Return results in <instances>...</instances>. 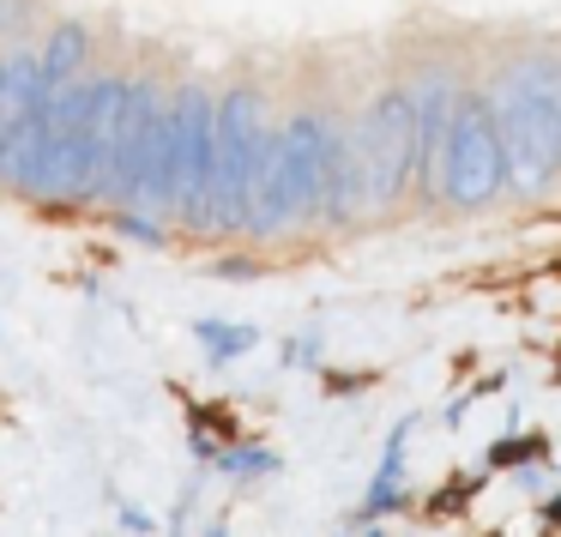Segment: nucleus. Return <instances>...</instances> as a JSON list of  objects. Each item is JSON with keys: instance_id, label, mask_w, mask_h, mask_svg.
Returning <instances> with one entry per match:
<instances>
[{"instance_id": "f8f14e48", "label": "nucleus", "mask_w": 561, "mask_h": 537, "mask_svg": "<svg viewBox=\"0 0 561 537\" xmlns=\"http://www.w3.org/2000/svg\"><path fill=\"white\" fill-rule=\"evenodd\" d=\"M206 465H218L224 477H236V483H254V477H278V453L272 447H218Z\"/></svg>"}, {"instance_id": "20e7f679", "label": "nucleus", "mask_w": 561, "mask_h": 537, "mask_svg": "<svg viewBox=\"0 0 561 537\" xmlns=\"http://www.w3.org/2000/svg\"><path fill=\"white\" fill-rule=\"evenodd\" d=\"M25 199L49 212L91 206V79L43 91V158Z\"/></svg>"}, {"instance_id": "2eb2a0df", "label": "nucleus", "mask_w": 561, "mask_h": 537, "mask_svg": "<svg viewBox=\"0 0 561 537\" xmlns=\"http://www.w3.org/2000/svg\"><path fill=\"white\" fill-rule=\"evenodd\" d=\"M320 356H327V344H320V332H296V339L284 344V363H290V368H314Z\"/></svg>"}, {"instance_id": "ddd939ff", "label": "nucleus", "mask_w": 561, "mask_h": 537, "mask_svg": "<svg viewBox=\"0 0 561 537\" xmlns=\"http://www.w3.org/2000/svg\"><path fill=\"white\" fill-rule=\"evenodd\" d=\"M115 236L134 242V248H170L163 218H151V212H139V206H115Z\"/></svg>"}, {"instance_id": "f3484780", "label": "nucleus", "mask_w": 561, "mask_h": 537, "mask_svg": "<svg viewBox=\"0 0 561 537\" xmlns=\"http://www.w3.org/2000/svg\"><path fill=\"white\" fill-rule=\"evenodd\" d=\"M519 453H543V441H501V447L489 453V459H495V465H507V459H519Z\"/></svg>"}, {"instance_id": "f03ea898", "label": "nucleus", "mask_w": 561, "mask_h": 537, "mask_svg": "<svg viewBox=\"0 0 561 537\" xmlns=\"http://www.w3.org/2000/svg\"><path fill=\"white\" fill-rule=\"evenodd\" d=\"M266 127V98L254 85H230L211 115V163H206V199H199V236H242L248 206V163L254 139Z\"/></svg>"}, {"instance_id": "a211bd4d", "label": "nucleus", "mask_w": 561, "mask_h": 537, "mask_svg": "<svg viewBox=\"0 0 561 537\" xmlns=\"http://www.w3.org/2000/svg\"><path fill=\"white\" fill-rule=\"evenodd\" d=\"M549 73H556V98H561V49L549 55Z\"/></svg>"}, {"instance_id": "1a4fd4ad", "label": "nucleus", "mask_w": 561, "mask_h": 537, "mask_svg": "<svg viewBox=\"0 0 561 537\" xmlns=\"http://www.w3.org/2000/svg\"><path fill=\"white\" fill-rule=\"evenodd\" d=\"M85 61H91V25H85V19H61V25L43 37V49H37V79H43V91L79 79V73H85Z\"/></svg>"}, {"instance_id": "f257e3e1", "label": "nucleus", "mask_w": 561, "mask_h": 537, "mask_svg": "<svg viewBox=\"0 0 561 537\" xmlns=\"http://www.w3.org/2000/svg\"><path fill=\"white\" fill-rule=\"evenodd\" d=\"M501 134V170H507L513 194H543L561 175V98L549 55H519L489 91Z\"/></svg>"}, {"instance_id": "9d476101", "label": "nucleus", "mask_w": 561, "mask_h": 537, "mask_svg": "<svg viewBox=\"0 0 561 537\" xmlns=\"http://www.w3.org/2000/svg\"><path fill=\"white\" fill-rule=\"evenodd\" d=\"M43 98L37 79V49H7L0 55V139L25 122V110Z\"/></svg>"}, {"instance_id": "dca6fc26", "label": "nucleus", "mask_w": 561, "mask_h": 537, "mask_svg": "<svg viewBox=\"0 0 561 537\" xmlns=\"http://www.w3.org/2000/svg\"><path fill=\"white\" fill-rule=\"evenodd\" d=\"M115 519H122L127 532H158V519H151L146 507H134V501H122V507H115Z\"/></svg>"}, {"instance_id": "9b49d317", "label": "nucleus", "mask_w": 561, "mask_h": 537, "mask_svg": "<svg viewBox=\"0 0 561 537\" xmlns=\"http://www.w3.org/2000/svg\"><path fill=\"white\" fill-rule=\"evenodd\" d=\"M194 339L199 351H206V363H236V356H248L260 344V327H248V320H194Z\"/></svg>"}, {"instance_id": "4468645a", "label": "nucleus", "mask_w": 561, "mask_h": 537, "mask_svg": "<svg viewBox=\"0 0 561 537\" xmlns=\"http://www.w3.org/2000/svg\"><path fill=\"white\" fill-rule=\"evenodd\" d=\"M211 278L218 284H254L260 278V260H242V254H224V260H211Z\"/></svg>"}, {"instance_id": "6e6552de", "label": "nucleus", "mask_w": 561, "mask_h": 537, "mask_svg": "<svg viewBox=\"0 0 561 537\" xmlns=\"http://www.w3.org/2000/svg\"><path fill=\"white\" fill-rule=\"evenodd\" d=\"M411 429H416V416H399V423H392L387 453H380V465H375V483H368L363 507H356V525H375V519H387V513L404 507V447H411Z\"/></svg>"}, {"instance_id": "7ed1b4c3", "label": "nucleus", "mask_w": 561, "mask_h": 537, "mask_svg": "<svg viewBox=\"0 0 561 537\" xmlns=\"http://www.w3.org/2000/svg\"><path fill=\"white\" fill-rule=\"evenodd\" d=\"M507 170H501V134L489 91H453V115L440 134V163H435V194L453 212H483L501 199Z\"/></svg>"}, {"instance_id": "0eeeda50", "label": "nucleus", "mask_w": 561, "mask_h": 537, "mask_svg": "<svg viewBox=\"0 0 561 537\" xmlns=\"http://www.w3.org/2000/svg\"><path fill=\"white\" fill-rule=\"evenodd\" d=\"M284 146V182H290V224L320 218V194H327V151H332V122L320 110H296L278 127Z\"/></svg>"}, {"instance_id": "39448f33", "label": "nucleus", "mask_w": 561, "mask_h": 537, "mask_svg": "<svg viewBox=\"0 0 561 537\" xmlns=\"http://www.w3.org/2000/svg\"><path fill=\"white\" fill-rule=\"evenodd\" d=\"M356 158H363L368 206H399L416 187V98L387 85L356 122Z\"/></svg>"}, {"instance_id": "423d86ee", "label": "nucleus", "mask_w": 561, "mask_h": 537, "mask_svg": "<svg viewBox=\"0 0 561 537\" xmlns=\"http://www.w3.org/2000/svg\"><path fill=\"white\" fill-rule=\"evenodd\" d=\"M211 115L218 91L182 85L170 98V151H175V218L199 230V199H206V163H211Z\"/></svg>"}]
</instances>
